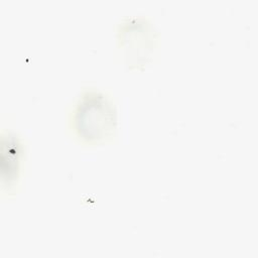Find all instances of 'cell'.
<instances>
[{
	"label": "cell",
	"mask_w": 258,
	"mask_h": 258,
	"mask_svg": "<svg viewBox=\"0 0 258 258\" xmlns=\"http://www.w3.org/2000/svg\"><path fill=\"white\" fill-rule=\"evenodd\" d=\"M70 128L85 145H100L111 139L117 130V111L110 96L96 89L83 91L72 108Z\"/></svg>",
	"instance_id": "6da1fadb"
},
{
	"label": "cell",
	"mask_w": 258,
	"mask_h": 258,
	"mask_svg": "<svg viewBox=\"0 0 258 258\" xmlns=\"http://www.w3.org/2000/svg\"><path fill=\"white\" fill-rule=\"evenodd\" d=\"M23 161V146L20 139L8 132L2 135L1 176L3 190L10 194L19 183Z\"/></svg>",
	"instance_id": "7a4b0ae2"
}]
</instances>
